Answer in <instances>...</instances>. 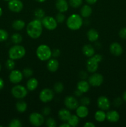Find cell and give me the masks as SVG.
Masks as SVG:
<instances>
[{"instance_id":"74e56055","label":"cell","mask_w":126,"mask_h":127,"mask_svg":"<svg viewBox=\"0 0 126 127\" xmlns=\"http://www.w3.org/2000/svg\"><path fill=\"white\" fill-rule=\"evenodd\" d=\"M65 19V16L63 14V12H60L58 13L56 15V20L57 22L58 23H62L63 21Z\"/></svg>"},{"instance_id":"ba28073f","label":"cell","mask_w":126,"mask_h":127,"mask_svg":"<svg viewBox=\"0 0 126 127\" xmlns=\"http://www.w3.org/2000/svg\"><path fill=\"white\" fill-rule=\"evenodd\" d=\"M30 124L35 127L42 126L44 122V117L42 114L37 112H33L29 117Z\"/></svg>"},{"instance_id":"d6986e66","label":"cell","mask_w":126,"mask_h":127,"mask_svg":"<svg viewBox=\"0 0 126 127\" xmlns=\"http://www.w3.org/2000/svg\"><path fill=\"white\" fill-rule=\"evenodd\" d=\"M47 68L51 72H55L59 68V62L56 59H50L47 63Z\"/></svg>"},{"instance_id":"52a82bcc","label":"cell","mask_w":126,"mask_h":127,"mask_svg":"<svg viewBox=\"0 0 126 127\" xmlns=\"http://www.w3.org/2000/svg\"><path fill=\"white\" fill-rule=\"evenodd\" d=\"M42 22L43 26L46 29L49 30V31L54 30L58 26V22H57L56 19L53 18L51 16L44 17L42 19Z\"/></svg>"},{"instance_id":"8fae6325","label":"cell","mask_w":126,"mask_h":127,"mask_svg":"<svg viewBox=\"0 0 126 127\" xmlns=\"http://www.w3.org/2000/svg\"><path fill=\"white\" fill-rule=\"evenodd\" d=\"M23 5L21 0H10L8 3V7L11 11L19 12L23 9Z\"/></svg>"},{"instance_id":"7c38bea8","label":"cell","mask_w":126,"mask_h":127,"mask_svg":"<svg viewBox=\"0 0 126 127\" xmlns=\"http://www.w3.org/2000/svg\"><path fill=\"white\" fill-rule=\"evenodd\" d=\"M9 78L12 83L17 84L23 79V73L19 70H12L9 76Z\"/></svg>"},{"instance_id":"11a10c76","label":"cell","mask_w":126,"mask_h":127,"mask_svg":"<svg viewBox=\"0 0 126 127\" xmlns=\"http://www.w3.org/2000/svg\"><path fill=\"white\" fill-rule=\"evenodd\" d=\"M4 1H9L10 0H4Z\"/></svg>"},{"instance_id":"836d02e7","label":"cell","mask_w":126,"mask_h":127,"mask_svg":"<svg viewBox=\"0 0 126 127\" xmlns=\"http://www.w3.org/2000/svg\"><path fill=\"white\" fill-rule=\"evenodd\" d=\"M69 3L72 7L77 8L82 4V0H69Z\"/></svg>"},{"instance_id":"2e32d148","label":"cell","mask_w":126,"mask_h":127,"mask_svg":"<svg viewBox=\"0 0 126 127\" xmlns=\"http://www.w3.org/2000/svg\"><path fill=\"white\" fill-rule=\"evenodd\" d=\"M56 7L60 12H64L67 11L69 6L66 0H57L56 2Z\"/></svg>"},{"instance_id":"5b68a950","label":"cell","mask_w":126,"mask_h":127,"mask_svg":"<svg viewBox=\"0 0 126 127\" xmlns=\"http://www.w3.org/2000/svg\"><path fill=\"white\" fill-rule=\"evenodd\" d=\"M102 59L103 57L99 54L90 57L86 62L87 70L90 73H95L98 68L99 63L102 61Z\"/></svg>"},{"instance_id":"c3c4849f","label":"cell","mask_w":126,"mask_h":127,"mask_svg":"<svg viewBox=\"0 0 126 127\" xmlns=\"http://www.w3.org/2000/svg\"><path fill=\"white\" fill-rule=\"evenodd\" d=\"M75 95H77V96H80V95H82V94H83V93H81L80 91H79L77 89V91H75Z\"/></svg>"},{"instance_id":"db71d44e","label":"cell","mask_w":126,"mask_h":127,"mask_svg":"<svg viewBox=\"0 0 126 127\" xmlns=\"http://www.w3.org/2000/svg\"><path fill=\"white\" fill-rule=\"evenodd\" d=\"M1 64H0V71H1Z\"/></svg>"},{"instance_id":"484cf974","label":"cell","mask_w":126,"mask_h":127,"mask_svg":"<svg viewBox=\"0 0 126 127\" xmlns=\"http://www.w3.org/2000/svg\"><path fill=\"white\" fill-rule=\"evenodd\" d=\"M95 120L99 122H103L106 119V114L103 110H98L95 114Z\"/></svg>"},{"instance_id":"e575fe53","label":"cell","mask_w":126,"mask_h":127,"mask_svg":"<svg viewBox=\"0 0 126 127\" xmlns=\"http://www.w3.org/2000/svg\"><path fill=\"white\" fill-rule=\"evenodd\" d=\"M6 66L7 69H9V70H12L15 67V62L14 61V60L11 59V58L7 60L6 61Z\"/></svg>"},{"instance_id":"816d5d0a","label":"cell","mask_w":126,"mask_h":127,"mask_svg":"<svg viewBox=\"0 0 126 127\" xmlns=\"http://www.w3.org/2000/svg\"><path fill=\"white\" fill-rule=\"evenodd\" d=\"M2 8L0 7V17L2 16Z\"/></svg>"},{"instance_id":"8992f818","label":"cell","mask_w":126,"mask_h":127,"mask_svg":"<svg viewBox=\"0 0 126 127\" xmlns=\"http://www.w3.org/2000/svg\"><path fill=\"white\" fill-rule=\"evenodd\" d=\"M12 95L16 99H23L27 95V89L21 85H16L11 89Z\"/></svg>"},{"instance_id":"ac0fdd59","label":"cell","mask_w":126,"mask_h":127,"mask_svg":"<svg viewBox=\"0 0 126 127\" xmlns=\"http://www.w3.org/2000/svg\"><path fill=\"white\" fill-rule=\"evenodd\" d=\"M76 114L79 118L84 119L88 115V109L85 105H84L78 106L76 109Z\"/></svg>"},{"instance_id":"ee69618b","label":"cell","mask_w":126,"mask_h":127,"mask_svg":"<svg viewBox=\"0 0 126 127\" xmlns=\"http://www.w3.org/2000/svg\"><path fill=\"white\" fill-rule=\"evenodd\" d=\"M121 104H122V100H121V99L120 98H117V99H116L114 100V104L116 106H119Z\"/></svg>"},{"instance_id":"9c48e42d","label":"cell","mask_w":126,"mask_h":127,"mask_svg":"<svg viewBox=\"0 0 126 127\" xmlns=\"http://www.w3.org/2000/svg\"><path fill=\"white\" fill-rule=\"evenodd\" d=\"M54 97V93L52 90L49 89H44L41 91L40 94V99L43 102L46 103L53 100Z\"/></svg>"},{"instance_id":"30bf717a","label":"cell","mask_w":126,"mask_h":127,"mask_svg":"<svg viewBox=\"0 0 126 127\" xmlns=\"http://www.w3.org/2000/svg\"><path fill=\"white\" fill-rule=\"evenodd\" d=\"M103 82V76L99 73H94L88 79V83L92 86H100Z\"/></svg>"},{"instance_id":"5bb4252c","label":"cell","mask_w":126,"mask_h":127,"mask_svg":"<svg viewBox=\"0 0 126 127\" xmlns=\"http://www.w3.org/2000/svg\"><path fill=\"white\" fill-rule=\"evenodd\" d=\"M98 107L102 110H107L110 107V102L105 96H100L97 100Z\"/></svg>"},{"instance_id":"ab89813d","label":"cell","mask_w":126,"mask_h":127,"mask_svg":"<svg viewBox=\"0 0 126 127\" xmlns=\"http://www.w3.org/2000/svg\"><path fill=\"white\" fill-rule=\"evenodd\" d=\"M119 35L122 39H126V27H124L120 30Z\"/></svg>"},{"instance_id":"d6a6232c","label":"cell","mask_w":126,"mask_h":127,"mask_svg":"<svg viewBox=\"0 0 126 127\" xmlns=\"http://www.w3.org/2000/svg\"><path fill=\"white\" fill-rule=\"evenodd\" d=\"M9 127H21L22 124L21 122L18 119H13L11 121V122L9 124Z\"/></svg>"},{"instance_id":"8d00e7d4","label":"cell","mask_w":126,"mask_h":127,"mask_svg":"<svg viewBox=\"0 0 126 127\" xmlns=\"http://www.w3.org/2000/svg\"><path fill=\"white\" fill-rule=\"evenodd\" d=\"M46 124L47 126L49 127H56V122L55 120L51 117L47 119Z\"/></svg>"},{"instance_id":"681fc988","label":"cell","mask_w":126,"mask_h":127,"mask_svg":"<svg viewBox=\"0 0 126 127\" xmlns=\"http://www.w3.org/2000/svg\"><path fill=\"white\" fill-rule=\"evenodd\" d=\"M60 127H70V126L68 123H67V124H63L61 125Z\"/></svg>"},{"instance_id":"7a4b0ae2","label":"cell","mask_w":126,"mask_h":127,"mask_svg":"<svg viewBox=\"0 0 126 127\" xmlns=\"http://www.w3.org/2000/svg\"><path fill=\"white\" fill-rule=\"evenodd\" d=\"M67 26L72 31L79 30L83 24L82 18L79 15L74 14L68 17L67 20Z\"/></svg>"},{"instance_id":"cb8c5ba5","label":"cell","mask_w":126,"mask_h":127,"mask_svg":"<svg viewBox=\"0 0 126 127\" xmlns=\"http://www.w3.org/2000/svg\"><path fill=\"white\" fill-rule=\"evenodd\" d=\"M38 86V81L37 79L34 78L28 79L27 83V88L29 91H34L37 88Z\"/></svg>"},{"instance_id":"9a60e30c","label":"cell","mask_w":126,"mask_h":127,"mask_svg":"<svg viewBox=\"0 0 126 127\" xmlns=\"http://www.w3.org/2000/svg\"><path fill=\"white\" fill-rule=\"evenodd\" d=\"M110 52L115 56H119L122 55L123 52V48L122 46L117 42H114L110 45Z\"/></svg>"},{"instance_id":"e0dca14e","label":"cell","mask_w":126,"mask_h":127,"mask_svg":"<svg viewBox=\"0 0 126 127\" xmlns=\"http://www.w3.org/2000/svg\"><path fill=\"white\" fill-rule=\"evenodd\" d=\"M120 115L116 110H111L106 114V119L110 122H117L119 120Z\"/></svg>"},{"instance_id":"4dcf8cb0","label":"cell","mask_w":126,"mask_h":127,"mask_svg":"<svg viewBox=\"0 0 126 127\" xmlns=\"http://www.w3.org/2000/svg\"><path fill=\"white\" fill-rule=\"evenodd\" d=\"M54 89L56 93H61L64 90V86L61 82H58L54 84Z\"/></svg>"},{"instance_id":"ffe728a7","label":"cell","mask_w":126,"mask_h":127,"mask_svg":"<svg viewBox=\"0 0 126 127\" xmlns=\"http://www.w3.org/2000/svg\"><path fill=\"white\" fill-rule=\"evenodd\" d=\"M83 53L87 57H91L95 54V50L91 45H85L82 48Z\"/></svg>"},{"instance_id":"6da1fadb","label":"cell","mask_w":126,"mask_h":127,"mask_svg":"<svg viewBox=\"0 0 126 127\" xmlns=\"http://www.w3.org/2000/svg\"><path fill=\"white\" fill-rule=\"evenodd\" d=\"M27 33L30 37L36 39L40 37L43 31V24L39 19H35L30 22L27 26Z\"/></svg>"},{"instance_id":"7bdbcfd3","label":"cell","mask_w":126,"mask_h":127,"mask_svg":"<svg viewBox=\"0 0 126 127\" xmlns=\"http://www.w3.org/2000/svg\"><path fill=\"white\" fill-rule=\"evenodd\" d=\"M59 54H60V52H59V50H58V49L54 50L53 51V53H52V55L54 57H58V56L59 55Z\"/></svg>"},{"instance_id":"7dc6e473","label":"cell","mask_w":126,"mask_h":127,"mask_svg":"<svg viewBox=\"0 0 126 127\" xmlns=\"http://www.w3.org/2000/svg\"><path fill=\"white\" fill-rule=\"evenodd\" d=\"M86 1L89 4H94L95 3H96L97 0H86Z\"/></svg>"},{"instance_id":"f546056e","label":"cell","mask_w":126,"mask_h":127,"mask_svg":"<svg viewBox=\"0 0 126 127\" xmlns=\"http://www.w3.org/2000/svg\"><path fill=\"white\" fill-rule=\"evenodd\" d=\"M11 40L15 44H19L22 41V37L19 33H14L11 37Z\"/></svg>"},{"instance_id":"d4e9b609","label":"cell","mask_w":126,"mask_h":127,"mask_svg":"<svg viewBox=\"0 0 126 127\" xmlns=\"http://www.w3.org/2000/svg\"><path fill=\"white\" fill-rule=\"evenodd\" d=\"M80 13L82 17H88L92 13V9L88 5H84L80 10Z\"/></svg>"},{"instance_id":"7402d4cb","label":"cell","mask_w":126,"mask_h":127,"mask_svg":"<svg viewBox=\"0 0 126 127\" xmlns=\"http://www.w3.org/2000/svg\"><path fill=\"white\" fill-rule=\"evenodd\" d=\"M87 38L90 42H95L99 38V33L93 29H91L87 32Z\"/></svg>"},{"instance_id":"603a6c76","label":"cell","mask_w":126,"mask_h":127,"mask_svg":"<svg viewBox=\"0 0 126 127\" xmlns=\"http://www.w3.org/2000/svg\"><path fill=\"white\" fill-rule=\"evenodd\" d=\"M70 113L68 110L65 109H63L60 110L58 112V116L61 120L64 122H66L69 120V117H70Z\"/></svg>"},{"instance_id":"3957f363","label":"cell","mask_w":126,"mask_h":127,"mask_svg":"<svg viewBox=\"0 0 126 127\" xmlns=\"http://www.w3.org/2000/svg\"><path fill=\"white\" fill-rule=\"evenodd\" d=\"M25 49L22 46L16 44V45L11 47L9 50V57L11 59L16 60L21 59L25 55Z\"/></svg>"},{"instance_id":"f907efd6","label":"cell","mask_w":126,"mask_h":127,"mask_svg":"<svg viewBox=\"0 0 126 127\" xmlns=\"http://www.w3.org/2000/svg\"><path fill=\"white\" fill-rule=\"evenodd\" d=\"M122 98H123L125 102H126V91H125L123 95H122Z\"/></svg>"},{"instance_id":"60d3db41","label":"cell","mask_w":126,"mask_h":127,"mask_svg":"<svg viewBox=\"0 0 126 127\" xmlns=\"http://www.w3.org/2000/svg\"><path fill=\"white\" fill-rule=\"evenodd\" d=\"M80 102H81L82 105H87L90 104V100L88 97H84L82 98L81 100H80Z\"/></svg>"},{"instance_id":"d590c367","label":"cell","mask_w":126,"mask_h":127,"mask_svg":"<svg viewBox=\"0 0 126 127\" xmlns=\"http://www.w3.org/2000/svg\"><path fill=\"white\" fill-rule=\"evenodd\" d=\"M35 15L38 19L43 18L44 16V12L42 9H38L35 12Z\"/></svg>"},{"instance_id":"bcb514c9","label":"cell","mask_w":126,"mask_h":127,"mask_svg":"<svg viewBox=\"0 0 126 127\" xmlns=\"http://www.w3.org/2000/svg\"><path fill=\"white\" fill-rule=\"evenodd\" d=\"M4 81L2 80V78H0V90H1V89L4 88Z\"/></svg>"},{"instance_id":"4fadbf2b","label":"cell","mask_w":126,"mask_h":127,"mask_svg":"<svg viewBox=\"0 0 126 127\" xmlns=\"http://www.w3.org/2000/svg\"><path fill=\"white\" fill-rule=\"evenodd\" d=\"M64 104L67 109L70 110L76 109L79 106L78 100L72 96H67L65 98Z\"/></svg>"},{"instance_id":"1f68e13d","label":"cell","mask_w":126,"mask_h":127,"mask_svg":"<svg viewBox=\"0 0 126 127\" xmlns=\"http://www.w3.org/2000/svg\"><path fill=\"white\" fill-rule=\"evenodd\" d=\"M8 38V33L5 30L0 29V42L6 40Z\"/></svg>"},{"instance_id":"f6af8a7d","label":"cell","mask_w":126,"mask_h":127,"mask_svg":"<svg viewBox=\"0 0 126 127\" xmlns=\"http://www.w3.org/2000/svg\"><path fill=\"white\" fill-rule=\"evenodd\" d=\"M95 125L93 124L92 122H86V124L84 125V127H95Z\"/></svg>"},{"instance_id":"b9f144b4","label":"cell","mask_w":126,"mask_h":127,"mask_svg":"<svg viewBox=\"0 0 126 127\" xmlns=\"http://www.w3.org/2000/svg\"><path fill=\"white\" fill-rule=\"evenodd\" d=\"M50 112H51V109H49V107H46L44 108V109H43V114H44V115H48L50 114Z\"/></svg>"},{"instance_id":"44dd1931","label":"cell","mask_w":126,"mask_h":127,"mask_svg":"<svg viewBox=\"0 0 126 127\" xmlns=\"http://www.w3.org/2000/svg\"><path fill=\"white\" fill-rule=\"evenodd\" d=\"M89 88H90V85H89V83H88L86 81H80V82H79L77 84V89L79 91H80L81 93H85L89 90Z\"/></svg>"},{"instance_id":"9f6ffc18","label":"cell","mask_w":126,"mask_h":127,"mask_svg":"<svg viewBox=\"0 0 126 127\" xmlns=\"http://www.w3.org/2000/svg\"><path fill=\"white\" fill-rule=\"evenodd\" d=\"M2 125H0V127H2Z\"/></svg>"},{"instance_id":"83f0119b","label":"cell","mask_w":126,"mask_h":127,"mask_svg":"<svg viewBox=\"0 0 126 127\" xmlns=\"http://www.w3.org/2000/svg\"><path fill=\"white\" fill-rule=\"evenodd\" d=\"M27 105L24 101H19L16 104V109L20 113H23L27 110Z\"/></svg>"},{"instance_id":"f35d334b","label":"cell","mask_w":126,"mask_h":127,"mask_svg":"<svg viewBox=\"0 0 126 127\" xmlns=\"http://www.w3.org/2000/svg\"><path fill=\"white\" fill-rule=\"evenodd\" d=\"M23 75H24L26 78H29V77L32 76L33 74V71L30 68H25L23 70Z\"/></svg>"},{"instance_id":"f1b7e54d","label":"cell","mask_w":126,"mask_h":127,"mask_svg":"<svg viewBox=\"0 0 126 127\" xmlns=\"http://www.w3.org/2000/svg\"><path fill=\"white\" fill-rule=\"evenodd\" d=\"M68 124L70 125V127H75L79 124V117L77 115H70V117H69V120H67Z\"/></svg>"},{"instance_id":"f5cc1de1","label":"cell","mask_w":126,"mask_h":127,"mask_svg":"<svg viewBox=\"0 0 126 127\" xmlns=\"http://www.w3.org/2000/svg\"><path fill=\"white\" fill-rule=\"evenodd\" d=\"M35 1H37V2H44V1H45L46 0H35Z\"/></svg>"},{"instance_id":"277c9868","label":"cell","mask_w":126,"mask_h":127,"mask_svg":"<svg viewBox=\"0 0 126 127\" xmlns=\"http://www.w3.org/2000/svg\"><path fill=\"white\" fill-rule=\"evenodd\" d=\"M37 56L42 61H46L50 59L52 56V52L50 48L46 45H41L36 51Z\"/></svg>"},{"instance_id":"4316f807","label":"cell","mask_w":126,"mask_h":127,"mask_svg":"<svg viewBox=\"0 0 126 127\" xmlns=\"http://www.w3.org/2000/svg\"><path fill=\"white\" fill-rule=\"evenodd\" d=\"M25 22L22 20H16L12 22V26L13 29L17 31H21L23 29V27H25Z\"/></svg>"}]
</instances>
